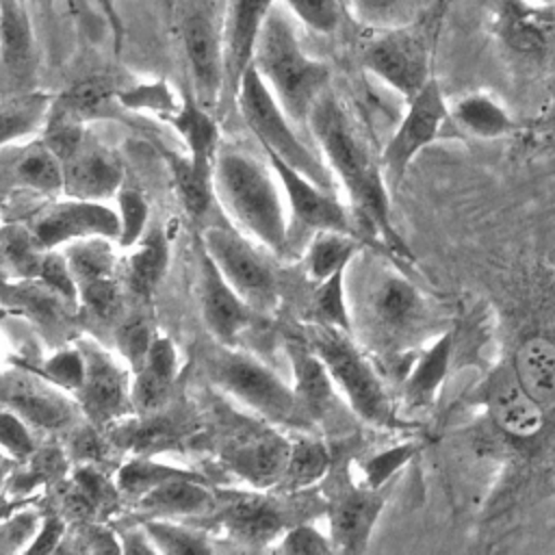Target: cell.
Masks as SVG:
<instances>
[{
  "instance_id": "cell-1",
  "label": "cell",
  "mask_w": 555,
  "mask_h": 555,
  "mask_svg": "<svg viewBox=\"0 0 555 555\" xmlns=\"http://www.w3.org/2000/svg\"><path fill=\"white\" fill-rule=\"evenodd\" d=\"M308 128L334 178L347 191L353 217L364 228V234L382 241L399 260H412L408 245L390 221V189L382 163L373 156L349 111L330 89L317 100Z\"/></svg>"
},
{
  "instance_id": "cell-2",
  "label": "cell",
  "mask_w": 555,
  "mask_h": 555,
  "mask_svg": "<svg viewBox=\"0 0 555 555\" xmlns=\"http://www.w3.org/2000/svg\"><path fill=\"white\" fill-rule=\"evenodd\" d=\"M212 186L234 225L275 254L288 247V202L273 167L258 158L223 150L217 154Z\"/></svg>"
},
{
  "instance_id": "cell-3",
  "label": "cell",
  "mask_w": 555,
  "mask_h": 555,
  "mask_svg": "<svg viewBox=\"0 0 555 555\" xmlns=\"http://www.w3.org/2000/svg\"><path fill=\"white\" fill-rule=\"evenodd\" d=\"M254 67L297 126H308L317 100L330 89V67L310 56L286 11L273 7L264 20Z\"/></svg>"
},
{
  "instance_id": "cell-4",
  "label": "cell",
  "mask_w": 555,
  "mask_h": 555,
  "mask_svg": "<svg viewBox=\"0 0 555 555\" xmlns=\"http://www.w3.org/2000/svg\"><path fill=\"white\" fill-rule=\"evenodd\" d=\"M204 366L217 388L262 418L293 429H312L314 421L304 410L295 388L260 360L219 343L206 353Z\"/></svg>"
},
{
  "instance_id": "cell-5",
  "label": "cell",
  "mask_w": 555,
  "mask_h": 555,
  "mask_svg": "<svg viewBox=\"0 0 555 555\" xmlns=\"http://www.w3.org/2000/svg\"><path fill=\"white\" fill-rule=\"evenodd\" d=\"M306 340L325 362L336 390L345 397L358 418L373 427H399L392 401L371 360L353 343L351 334L310 323Z\"/></svg>"
},
{
  "instance_id": "cell-6",
  "label": "cell",
  "mask_w": 555,
  "mask_h": 555,
  "mask_svg": "<svg viewBox=\"0 0 555 555\" xmlns=\"http://www.w3.org/2000/svg\"><path fill=\"white\" fill-rule=\"evenodd\" d=\"M234 104L238 106L245 126L260 141L262 150L275 152L284 163L293 165L304 176L332 191L336 178L325 158L295 132V121L282 108L254 65L245 72Z\"/></svg>"
},
{
  "instance_id": "cell-7",
  "label": "cell",
  "mask_w": 555,
  "mask_h": 555,
  "mask_svg": "<svg viewBox=\"0 0 555 555\" xmlns=\"http://www.w3.org/2000/svg\"><path fill=\"white\" fill-rule=\"evenodd\" d=\"M364 288L362 323L379 349H401L429 323L427 297L401 273L382 269Z\"/></svg>"
},
{
  "instance_id": "cell-8",
  "label": "cell",
  "mask_w": 555,
  "mask_h": 555,
  "mask_svg": "<svg viewBox=\"0 0 555 555\" xmlns=\"http://www.w3.org/2000/svg\"><path fill=\"white\" fill-rule=\"evenodd\" d=\"M362 65L405 102L434 78L429 43L418 28L408 24L382 28V35L362 50Z\"/></svg>"
},
{
  "instance_id": "cell-9",
  "label": "cell",
  "mask_w": 555,
  "mask_h": 555,
  "mask_svg": "<svg viewBox=\"0 0 555 555\" xmlns=\"http://www.w3.org/2000/svg\"><path fill=\"white\" fill-rule=\"evenodd\" d=\"M451 119V106L444 100L442 87L431 78L412 100H408L405 113L386 141L379 163L388 189L395 191L416 154H421L429 143H434L444 124Z\"/></svg>"
},
{
  "instance_id": "cell-10",
  "label": "cell",
  "mask_w": 555,
  "mask_h": 555,
  "mask_svg": "<svg viewBox=\"0 0 555 555\" xmlns=\"http://www.w3.org/2000/svg\"><path fill=\"white\" fill-rule=\"evenodd\" d=\"M202 243L223 278L256 312H273L278 308L275 275L238 228L210 225L204 230Z\"/></svg>"
},
{
  "instance_id": "cell-11",
  "label": "cell",
  "mask_w": 555,
  "mask_h": 555,
  "mask_svg": "<svg viewBox=\"0 0 555 555\" xmlns=\"http://www.w3.org/2000/svg\"><path fill=\"white\" fill-rule=\"evenodd\" d=\"M180 37L189 65L193 95L206 108L221 113L225 95L221 22H217L210 9L193 4L180 17Z\"/></svg>"
},
{
  "instance_id": "cell-12",
  "label": "cell",
  "mask_w": 555,
  "mask_h": 555,
  "mask_svg": "<svg viewBox=\"0 0 555 555\" xmlns=\"http://www.w3.org/2000/svg\"><path fill=\"white\" fill-rule=\"evenodd\" d=\"M78 345L87 362L85 382L76 392L85 418L106 429L115 421L134 414L130 371L95 340L82 338Z\"/></svg>"
},
{
  "instance_id": "cell-13",
  "label": "cell",
  "mask_w": 555,
  "mask_h": 555,
  "mask_svg": "<svg viewBox=\"0 0 555 555\" xmlns=\"http://www.w3.org/2000/svg\"><path fill=\"white\" fill-rule=\"evenodd\" d=\"M2 403L7 410L22 416L33 429L63 431L76 427V416L82 414L76 397L28 366L4 371Z\"/></svg>"
},
{
  "instance_id": "cell-14",
  "label": "cell",
  "mask_w": 555,
  "mask_h": 555,
  "mask_svg": "<svg viewBox=\"0 0 555 555\" xmlns=\"http://www.w3.org/2000/svg\"><path fill=\"white\" fill-rule=\"evenodd\" d=\"M37 243L43 249H56L82 238L104 236L117 243L121 223L119 212L106 202L67 197L46 206L30 223Z\"/></svg>"
},
{
  "instance_id": "cell-15",
  "label": "cell",
  "mask_w": 555,
  "mask_h": 555,
  "mask_svg": "<svg viewBox=\"0 0 555 555\" xmlns=\"http://www.w3.org/2000/svg\"><path fill=\"white\" fill-rule=\"evenodd\" d=\"M264 156L282 182V189H284V195L288 202V210H291L295 223H299L301 228H308L312 232L338 230V232H349V234L362 236L358 232V228L353 225L349 212L334 197V193H330V189H323L321 184H317L314 180L304 176L299 169L284 163L275 152L264 150Z\"/></svg>"
},
{
  "instance_id": "cell-16",
  "label": "cell",
  "mask_w": 555,
  "mask_h": 555,
  "mask_svg": "<svg viewBox=\"0 0 555 555\" xmlns=\"http://www.w3.org/2000/svg\"><path fill=\"white\" fill-rule=\"evenodd\" d=\"M275 0H228L221 35H223V63H225V95L223 104L236 102V93L245 72L254 65V54L267 15ZM223 111V106H221Z\"/></svg>"
},
{
  "instance_id": "cell-17",
  "label": "cell",
  "mask_w": 555,
  "mask_h": 555,
  "mask_svg": "<svg viewBox=\"0 0 555 555\" xmlns=\"http://www.w3.org/2000/svg\"><path fill=\"white\" fill-rule=\"evenodd\" d=\"M197 269L204 323L217 343L234 347L238 336L249 327L256 310L223 278L202 238L197 241Z\"/></svg>"
},
{
  "instance_id": "cell-18",
  "label": "cell",
  "mask_w": 555,
  "mask_h": 555,
  "mask_svg": "<svg viewBox=\"0 0 555 555\" xmlns=\"http://www.w3.org/2000/svg\"><path fill=\"white\" fill-rule=\"evenodd\" d=\"M392 492V483L382 488L349 486L336 492L327 503L330 538L340 553H362L369 544L373 527Z\"/></svg>"
},
{
  "instance_id": "cell-19",
  "label": "cell",
  "mask_w": 555,
  "mask_h": 555,
  "mask_svg": "<svg viewBox=\"0 0 555 555\" xmlns=\"http://www.w3.org/2000/svg\"><path fill=\"white\" fill-rule=\"evenodd\" d=\"M28 2L2 0L0 7L2 95L37 87V41Z\"/></svg>"
},
{
  "instance_id": "cell-20",
  "label": "cell",
  "mask_w": 555,
  "mask_h": 555,
  "mask_svg": "<svg viewBox=\"0 0 555 555\" xmlns=\"http://www.w3.org/2000/svg\"><path fill=\"white\" fill-rule=\"evenodd\" d=\"M293 440L275 431H247L230 440L221 455L223 464L254 488H278L288 457Z\"/></svg>"
},
{
  "instance_id": "cell-21",
  "label": "cell",
  "mask_w": 555,
  "mask_h": 555,
  "mask_svg": "<svg viewBox=\"0 0 555 555\" xmlns=\"http://www.w3.org/2000/svg\"><path fill=\"white\" fill-rule=\"evenodd\" d=\"M2 189L4 193H65V167L61 156L43 137L2 145Z\"/></svg>"
},
{
  "instance_id": "cell-22",
  "label": "cell",
  "mask_w": 555,
  "mask_h": 555,
  "mask_svg": "<svg viewBox=\"0 0 555 555\" xmlns=\"http://www.w3.org/2000/svg\"><path fill=\"white\" fill-rule=\"evenodd\" d=\"M486 408L494 425L512 438L527 440L544 427V408L527 392L512 364L492 373L486 388Z\"/></svg>"
},
{
  "instance_id": "cell-23",
  "label": "cell",
  "mask_w": 555,
  "mask_h": 555,
  "mask_svg": "<svg viewBox=\"0 0 555 555\" xmlns=\"http://www.w3.org/2000/svg\"><path fill=\"white\" fill-rule=\"evenodd\" d=\"M65 195L106 202L121 191L124 165L104 145L89 137L65 160Z\"/></svg>"
},
{
  "instance_id": "cell-24",
  "label": "cell",
  "mask_w": 555,
  "mask_h": 555,
  "mask_svg": "<svg viewBox=\"0 0 555 555\" xmlns=\"http://www.w3.org/2000/svg\"><path fill=\"white\" fill-rule=\"evenodd\" d=\"M134 507L147 518H197L217 507V496L206 477L195 470L147 490L134 501Z\"/></svg>"
},
{
  "instance_id": "cell-25",
  "label": "cell",
  "mask_w": 555,
  "mask_h": 555,
  "mask_svg": "<svg viewBox=\"0 0 555 555\" xmlns=\"http://www.w3.org/2000/svg\"><path fill=\"white\" fill-rule=\"evenodd\" d=\"M286 358L291 362L293 371V388L297 392V399L301 401L304 410L312 421H321L327 416V412L334 405L336 399V384L325 366V362L319 358V353L310 347V343L304 338H286L284 343Z\"/></svg>"
},
{
  "instance_id": "cell-26",
  "label": "cell",
  "mask_w": 555,
  "mask_h": 555,
  "mask_svg": "<svg viewBox=\"0 0 555 555\" xmlns=\"http://www.w3.org/2000/svg\"><path fill=\"white\" fill-rule=\"evenodd\" d=\"M176 345L156 332L143 366L132 379V408L134 414H154L169 405L171 388L178 375Z\"/></svg>"
},
{
  "instance_id": "cell-27",
  "label": "cell",
  "mask_w": 555,
  "mask_h": 555,
  "mask_svg": "<svg viewBox=\"0 0 555 555\" xmlns=\"http://www.w3.org/2000/svg\"><path fill=\"white\" fill-rule=\"evenodd\" d=\"M219 527L247 546H264L286 531L282 512L262 496H236L219 514Z\"/></svg>"
},
{
  "instance_id": "cell-28",
  "label": "cell",
  "mask_w": 555,
  "mask_h": 555,
  "mask_svg": "<svg viewBox=\"0 0 555 555\" xmlns=\"http://www.w3.org/2000/svg\"><path fill=\"white\" fill-rule=\"evenodd\" d=\"M453 349H455V332L444 330L440 336L431 340L429 347H425L416 356L403 382V403L408 410H425L436 401L449 375Z\"/></svg>"
},
{
  "instance_id": "cell-29",
  "label": "cell",
  "mask_w": 555,
  "mask_h": 555,
  "mask_svg": "<svg viewBox=\"0 0 555 555\" xmlns=\"http://www.w3.org/2000/svg\"><path fill=\"white\" fill-rule=\"evenodd\" d=\"M167 121L184 141L191 160L199 169L212 173L219 154V124L215 119V111L206 108L193 91H186L178 111Z\"/></svg>"
},
{
  "instance_id": "cell-30",
  "label": "cell",
  "mask_w": 555,
  "mask_h": 555,
  "mask_svg": "<svg viewBox=\"0 0 555 555\" xmlns=\"http://www.w3.org/2000/svg\"><path fill=\"white\" fill-rule=\"evenodd\" d=\"M451 121L475 139L494 141L518 130L514 115L488 91H470L451 104Z\"/></svg>"
},
{
  "instance_id": "cell-31",
  "label": "cell",
  "mask_w": 555,
  "mask_h": 555,
  "mask_svg": "<svg viewBox=\"0 0 555 555\" xmlns=\"http://www.w3.org/2000/svg\"><path fill=\"white\" fill-rule=\"evenodd\" d=\"M56 98L41 89L2 95V145L35 139L46 130Z\"/></svg>"
},
{
  "instance_id": "cell-32",
  "label": "cell",
  "mask_w": 555,
  "mask_h": 555,
  "mask_svg": "<svg viewBox=\"0 0 555 555\" xmlns=\"http://www.w3.org/2000/svg\"><path fill=\"white\" fill-rule=\"evenodd\" d=\"M520 384L546 410L555 405V343L531 336L520 343L512 362Z\"/></svg>"
},
{
  "instance_id": "cell-33",
  "label": "cell",
  "mask_w": 555,
  "mask_h": 555,
  "mask_svg": "<svg viewBox=\"0 0 555 555\" xmlns=\"http://www.w3.org/2000/svg\"><path fill=\"white\" fill-rule=\"evenodd\" d=\"M535 7L525 0H503L494 15V33L516 54L533 56L546 46V24Z\"/></svg>"
},
{
  "instance_id": "cell-34",
  "label": "cell",
  "mask_w": 555,
  "mask_h": 555,
  "mask_svg": "<svg viewBox=\"0 0 555 555\" xmlns=\"http://www.w3.org/2000/svg\"><path fill=\"white\" fill-rule=\"evenodd\" d=\"M362 251V236L338 232V230H319L314 232L306 256V273L312 282H323L336 271L345 269L356 260V256Z\"/></svg>"
},
{
  "instance_id": "cell-35",
  "label": "cell",
  "mask_w": 555,
  "mask_h": 555,
  "mask_svg": "<svg viewBox=\"0 0 555 555\" xmlns=\"http://www.w3.org/2000/svg\"><path fill=\"white\" fill-rule=\"evenodd\" d=\"M169 262V238L160 230L145 234L128 256L126 282L132 293L150 297L163 280Z\"/></svg>"
},
{
  "instance_id": "cell-36",
  "label": "cell",
  "mask_w": 555,
  "mask_h": 555,
  "mask_svg": "<svg viewBox=\"0 0 555 555\" xmlns=\"http://www.w3.org/2000/svg\"><path fill=\"white\" fill-rule=\"evenodd\" d=\"M163 158L167 160V167L173 176V186L178 191V197L184 210L193 219L204 217L215 193L212 173L199 169L189 154H176L171 150H163Z\"/></svg>"
},
{
  "instance_id": "cell-37",
  "label": "cell",
  "mask_w": 555,
  "mask_h": 555,
  "mask_svg": "<svg viewBox=\"0 0 555 555\" xmlns=\"http://www.w3.org/2000/svg\"><path fill=\"white\" fill-rule=\"evenodd\" d=\"M332 466V455L321 440L297 438L293 440L291 457L284 470V477L278 488L295 492L321 481Z\"/></svg>"
},
{
  "instance_id": "cell-38",
  "label": "cell",
  "mask_w": 555,
  "mask_h": 555,
  "mask_svg": "<svg viewBox=\"0 0 555 555\" xmlns=\"http://www.w3.org/2000/svg\"><path fill=\"white\" fill-rule=\"evenodd\" d=\"M347 271L349 267L336 271L327 280L317 284V291L312 293V299H310V312H312L310 323L336 327L351 334L353 319H351V308L347 299Z\"/></svg>"
},
{
  "instance_id": "cell-39",
  "label": "cell",
  "mask_w": 555,
  "mask_h": 555,
  "mask_svg": "<svg viewBox=\"0 0 555 555\" xmlns=\"http://www.w3.org/2000/svg\"><path fill=\"white\" fill-rule=\"evenodd\" d=\"M65 256L72 264V271L76 275L78 288L82 284L104 280V278H115L117 269V258L113 249V241L104 236L95 238H82L65 245Z\"/></svg>"
},
{
  "instance_id": "cell-40",
  "label": "cell",
  "mask_w": 555,
  "mask_h": 555,
  "mask_svg": "<svg viewBox=\"0 0 555 555\" xmlns=\"http://www.w3.org/2000/svg\"><path fill=\"white\" fill-rule=\"evenodd\" d=\"M117 87L106 76H91L76 82L61 100H56L65 111L87 121L91 117H102L108 113L113 102H117Z\"/></svg>"
},
{
  "instance_id": "cell-41",
  "label": "cell",
  "mask_w": 555,
  "mask_h": 555,
  "mask_svg": "<svg viewBox=\"0 0 555 555\" xmlns=\"http://www.w3.org/2000/svg\"><path fill=\"white\" fill-rule=\"evenodd\" d=\"M195 470L191 468H180V466H169V464H160L156 460H152L150 455H139L130 462H126L121 468H119V475H117V490L130 499H139L141 494H145L147 490L169 481V479H176V477H182V475H191Z\"/></svg>"
},
{
  "instance_id": "cell-42",
  "label": "cell",
  "mask_w": 555,
  "mask_h": 555,
  "mask_svg": "<svg viewBox=\"0 0 555 555\" xmlns=\"http://www.w3.org/2000/svg\"><path fill=\"white\" fill-rule=\"evenodd\" d=\"M43 247L37 243L30 225H4L2 230V254H4V264L11 269L17 278L24 280H37L41 258H43Z\"/></svg>"
},
{
  "instance_id": "cell-43",
  "label": "cell",
  "mask_w": 555,
  "mask_h": 555,
  "mask_svg": "<svg viewBox=\"0 0 555 555\" xmlns=\"http://www.w3.org/2000/svg\"><path fill=\"white\" fill-rule=\"evenodd\" d=\"M156 544L158 553H210V540L206 531L173 522V518H147L141 522Z\"/></svg>"
},
{
  "instance_id": "cell-44",
  "label": "cell",
  "mask_w": 555,
  "mask_h": 555,
  "mask_svg": "<svg viewBox=\"0 0 555 555\" xmlns=\"http://www.w3.org/2000/svg\"><path fill=\"white\" fill-rule=\"evenodd\" d=\"M182 102V100H180ZM180 102L176 100V93L165 80H150V82H139L126 89L117 91V104L128 111H141V113H152L158 115L160 119H169Z\"/></svg>"
},
{
  "instance_id": "cell-45",
  "label": "cell",
  "mask_w": 555,
  "mask_h": 555,
  "mask_svg": "<svg viewBox=\"0 0 555 555\" xmlns=\"http://www.w3.org/2000/svg\"><path fill=\"white\" fill-rule=\"evenodd\" d=\"M24 366H28V364H24ZM33 371H37L41 377H46L54 386H59L76 397V392L80 390V386L85 382L87 362H85V353H82L80 345L76 343L72 347L56 349L48 360L41 362L39 369H33Z\"/></svg>"
},
{
  "instance_id": "cell-46",
  "label": "cell",
  "mask_w": 555,
  "mask_h": 555,
  "mask_svg": "<svg viewBox=\"0 0 555 555\" xmlns=\"http://www.w3.org/2000/svg\"><path fill=\"white\" fill-rule=\"evenodd\" d=\"M286 11L319 35H334L345 17L340 0H282Z\"/></svg>"
},
{
  "instance_id": "cell-47",
  "label": "cell",
  "mask_w": 555,
  "mask_h": 555,
  "mask_svg": "<svg viewBox=\"0 0 555 555\" xmlns=\"http://www.w3.org/2000/svg\"><path fill=\"white\" fill-rule=\"evenodd\" d=\"M414 451H416V442L408 440V442H399L395 447H388L384 451L369 455L362 462V483L373 486V488L392 483L395 475L412 460Z\"/></svg>"
},
{
  "instance_id": "cell-48",
  "label": "cell",
  "mask_w": 555,
  "mask_h": 555,
  "mask_svg": "<svg viewBox=\"0 0 555 555\" xmlns=\"http://www.w3.org/2000/svg\"><path fill=\"white\" fill-rule=\"evenodd\" d=\"M37 280L46 284L50 291H54L59 297H63L72 308L80 304V288L65 251L46 249Z\"/></svg>"
},
{
  "instance_id": "cell-49",
  "label": "cell",
  "mask_w": 555,
  "mask_h": 555,
  "mask_svg": "<svg viewBox=\"0 0 555 555\" xmlns=\"http://www.w3.org/2000/svg\"><path fill=\"white\" fill-rule=\"evenodd\" d=\"M117 212L121 223L117 243L121 247H134L143 238L147 217H150V206L143 193L137 189H121L117 193Z\"/></svg>"
},
{
  "instance_id": "cell-50",
  "label": "cell",
  "mask_w": 555,
  "mask_h": 555,
  "mask_svg": "<svg viewBox=\"0 0 555 555\" xmlns=\"http://www.w3.org/2000/svg\"><path fill=\"white\" fill-rule=\"evenodd\" d=\"M154 336H156V332L147 325V321L143 317L126 319L119 325V330H117V347H119L121 358L130 364L132 373H137L143 366Z\"/></svg>"
},
{
  "instance_id": "cell-51",
  "label": "cell",
  "mask_w": 555,
  "mask_h": 555,
  "mask_svg": "<svg viewBox=\"0 0 555 555\" xmlns=\"http://www.w3.org/2000/svg\"><path fill=\"white\" fill-rule=\"evenodd\" d=\"M0 438H2L4 455L13 457L15 462L30 460L37 451L33 427L22 416H17L7 408L2 410V418H0Z\"/></svg>"
},
{
  "instance_id": "cell-52",
  "label": "cell",
  "mask_w": 555,
  "mask_h": 555,
  "mask_svg": "<svg viewBox=\"0 0 555 555\" xmlns=\"http://www.w3.org/2000/svg\"><path fill=\"white\" fill-rule=\"evenodd\" d=\"M80 306L98 319H111L121 306V288L117 278H104L80 286Z\"/></svg>"
},
{
  "instance_id": "cell-53",
  "label": "cell",
  "mask_w": 555,
  "mask_h": 555,
  "mask_svg": "<svg viewBox=\"0 0 555 555\" xmlns=\"http://www.w3.org/2000/svg\"><path fill=\"white\" fill-rule=\"evenodd\" d=\"M41 518L35 512H17L13 518H4L0 533V551L2 553H26L39 531Z\"/></svg>"
},
{
  "instance_id": "cell-54",
  "label": "cell",
  "mask_w": 555,
  "mask_h": 555,
  "mask_svg": "<svg viewBox=\"0 0 555 555\" xmlns=\"http://www.w3.org/2000/svg\"><path fill=\"white\" fill-rule=\"evenodd\" d=\"M280 553H332L334 542L332 538L323 535L314 525H293L282 533V542L275 546Z\"/></svg>"
},
{
  "instance_id": "cell-55",
  "label": "cell",
  "mask_w": 555,
  "mask_h": 555,
  "mask_svg": "<svg viewBox=\"0 0 555 555\" xmlns=\"http://www.w3.org/2000/svg\"><path fill=\"white\" fill-rule=\"evenodd\" d=\"M349 4L358 20L371 26L390 28L399 26L397 17L403 13L405 0H349Z\"/></svg>"
},
{
  "instance_id": "cell-56",
  "label": "cell",
  "mask_w": 555,
  "mask_h": 555,
  "mask_svg": "<svg viewBox=\"0 0 555 555\" xmlns=\"http://www.w3.org/2000/svg\"><path fill=\"white\" fill-rule=\"evenodd\" d=\"M65 533H67V525H65L63 518L46 516V518H41L39 531H37V535H35V540L28 546L26 553L28 555L30 553H52L65 540Z\"/></svg>"
},
{
  "instance_id": "cell-57",
  "label": "cell",
  "mask_w": 555,
  "mask_h": 555,
  "mask_svg": "<svg viewBox=\"0 0 555 555\" xmlns=\"http://www.w3.org/2000/svg\"><path fill=\"white\" fill-rule=\"evenodd\" d=\"M98 425L91 423V427H74L69 438V451L80 462H93L102 457V440L95 431Z\"/></svg>"
},
{
  "instance_id": "cell-58",
  "label": "cell",
  "mask_w": 555,
  "mask_h": 555,
  "mask_svg": "<svg viewBox=\"0 0 555 555\" xmlns=\"http://www.w3.org/2000/svg\"><path fill=\"white\" fill-rule=\"evenodd\" d=\"M76 540L80 542V551L89 553H106V551H121V542H117L115 533L111 529L100 525H87L78 531Z\"/></svg>"
},
{
  "instance_id": "cell-59",
  "label": "cell",
  "mask_w": 555,
  "mask_h": 555,
  "mask_svg": "<svg viewBox=\"0 0 555 555\" xmlns=\"http://www.w3.org/2000/svg\"><path fill=\"white\" fill-rule=\"evenodd\" d=\"M121 551L124 553H158L156 544L152 542V538L143 525L121 533Z\"/></svg>"
},
{
  "instance_id": "cell-60",
  "label": "cell",
  "mask_w": 555,
  "mask_h": 555,
  "mask_svg": "<svg viewBox=\"0 0 555 555\" xmlns=\"http://www.w3.org/2000/svg\"><path fill=\"white\" fill-rule=\"evenodd\" d=\"M540 130L542 132H548V134H555V106L540 119Z\"/></svg>"
},
{
  "instance_id": "cell-61",
  "label": "cell",
  "mask_w": 555,
  "mask_h": 555,
  "mask_svg": "<svg viewBox=\"0 0 555 555\" xmlns=\"http://www.w3.org/2000/svg\"><path fill=\"white\" fill-rule=\"evenodd\" d=\"M176 2H178V0H158V4H160V9H163V13H165L167 17H171V15H173V11H176Z\"/></svg>"
},
{
  "instance_id": "cell-62",
  "label": "cell",
  "mask_w": 555,
  "mask_h": 555,
  "mask_svg": "<svg viewBox=\"0 0 555 555\" xmlns=\"http://www.w3.org/2000/svg\"><path fill=\"white\" fill-rule=\"evenodd\" d=\"M431 2H434V7H436L438 11H444V7H447L449 0H431Z\"/></svg>"
},
{
  "instance_id": "cell-63",
  "label": "cell",
  "mask_w": 555,
  "mask_h": 555,
  "mask_svg": "<svg viewBox=\"0 0 555 555\" xmlns=\"http://www.w3.org/2000/svg\"><path fill=\"white\" fill-rule=\"evenodd\" d=\"M533 4H540V7H551V4H555V0H531Z\"/></svg>"
},
{
  "instance_id": "cell-64",
  "label": "cell",
  "mask_w": 555,
  "mask_h": 555,
  "mask_svg": "<svg viewBox=\"0 0 555 555\" xmlns=\"http://www.w3.org/2000/svg\"><path fill=\"white\" fill-rule=\"evenodd\" d=\"M35 2H39V4H50L52 0H35Z\"/></svg>"
}]
</instances>
